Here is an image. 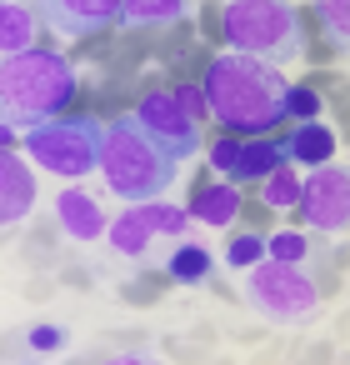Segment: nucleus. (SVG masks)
<instances>
[{"instance_id":"obj_1","label":"nucleus","mask_w":350,"mask_h":365,"mask_svg":"<svg viewBox=\"0 0 350 365\" xmlns=\"http://www.w3.org/2000/svg\"><path fill=\"white\" fill-rule=\"evenodd\" d=\"M205 106L210 120L225 135H275V125H285V91L290 81L280 76L275 61L245 56V51H225L205 66Z\"/></svg>"},{"instance_id":"obj_2","label":"nucleus","mask_w":350,"mask_h":365,"mask_svg":"<svg viewBox=\"0 0 350 365\" xmlns=\"http://www.w3.org/2000/svg\"><path fill=\"white\" fill-rule=\"evenodd\" d=\"M175 165L180 160L140 125L135 110L101 120V175L120 200H130V205L160 200L165 185L175 180Z\"/></svg>"},{"instance_id":"obj_3","label":"nucleus","mask_w":350,"mask_h":365,"mask_svg":"<svg viewBox=\"0 0 350 365\" xmlns=\"http://www.w3.org/2000/svg\"><path fill=\"white\" fill-rule=\"evenodd\" d=\"M76 101V71L61 51H21L6 56V71H0V106H6V130H36L41 120L71 110Z\"/></svg>"},{"instance_id":"obj_4","label":"nucleus","mask_w":350,"mask_h":365,"mask_svg":"<svg viewBox=\"0 0 350 365\" xmlns=\"http://www.w3.org/2000/svg\"><path fill=\"white\" fill-rule=\"evenodd\" d=\"M220 36L225 46L260 56V61H290L305 46V21L290 0H225L220 11Z\"/></svg>"},{"instance_id":"obj_5","label":"nucleus","mask_w":350,"mask_h":365,"mask_svg":"<svg viewBox=\"0 0 350 365\" xmlns=\"http://www.w3.org/2000/svg\"><path fill=\"white\" fill-rule=\"evenodd\" d=\"M26 155L61 180H81L91 170H101V120L61 110V115L41 120L36 130H26Z\"/></svg>"},{"instance_id":"obj_6","label":"nucleus","mask_w":350,"mask_h":365,"mask_svg":"<svg viewBox=\"0 0 350 365\" xmlns=\"http://www.w3.org/2000/svg\"><path fill=\"white\" fill-rule=\"evenodd\" d=\"M245 305H250L255 315H265V320L300 325V320H310V315L320 310V285H315L300 265L265 255V260H255L250 275H245Z\"/></svg>"},{"instance_id":"obj_7","label":"nucleus","mask_w":350,"mask_h":365,"mask_svg":"<svg viewBox=\"0 0 350 365\" xmlns=\"http://www.w3.org/2000/svg\"><path fill=\"white\" fill-rule=\"evenodd\" d=\"M295 220L315 235H340L350 230V165H315L300 180V200H295Z\"/></svg>"},{"instance_id":"obj_8","label":"nucleus","mask_w":350,"mask_h":365,"mask_svg":"<svg viewBox=\"0 0 350 365\" xmlns=\"http://www.w3.org/2000/svg\"><path fill=\"white\" fill-rule=\"evenodd\" d=\"M135 115H140V125H145L175 160H190V155L200 150V125L180 110L175 91H150V96L135 106Z\"/></svg>"},{"instance_id":"obj_9","label":"nucleus","mask_w":350,"mask_h":365,"mask_svg":"<svg viewBox=\"0 0 350 365\" xmlns=\"http://www.w3.org/2000/svg\"><path fill=\"white\" fill-rule=\"evenodd\" d=\"M36 11L61 36H101L125 26V0H36Z\"/></svg>"},{"instance_id":"obj_10","label":"nucleus","mask_w":350,"mask_h":365,"mask_svg":"<svg viewBox=\"0 0 350 365\" xmlns=\"http://www.w3.org/2000/svg\"><path fill=\"white\" fill-rule=\"evenodd\" d=\"M36 195H41V185H36L26 155H16V140H6V155H0V215H6V225L26 220Z\"/></svg>"},{"instance_id":"obj_11","label":"nucleus","mask_w":350,"mask_h":365,"mask_svg":"<svg viewBox=\"0 0 350 365\" xmlns=\"http://www.w3.org/2000/svg\"><path fill=\"white\" fill-rule=\"evenodd\" d=\"M185 210H190L195 220L225 230V225L240 215V190H235V180H200V185L190 190V205H185Z\"/></svg>"},{"instance_id":"obj_12","label":"nucleus","mask_w":350,"mask_h":365,"mask_svg":"<svg viewBox=\"0 0 350 365\" xmlns=\"http://www.w3.org/2000/svg\"><path fill=\"white\" fill-rule=\"evenodd\" d=\"M46 36V21L36 6H21V0H6V11H0V46L6 56H21V51H36Z\"/></svg>"},{"instance_id":"obj_13","label":"nucleus","mask_w":350,"mask_h":365,"mask_svg":"<svg viewBox=\"0 0 350 365\" xmlns=\"http://www.w3.org/2000/svg\"><path fill=\"white\" fill-rule=\"evenodd\" d=\"M275 165H285V145H280L275 135H245L230 180H235V185H255V180H265Z\"/></svg>"},{"instance_id":"obj_14","label":"nucleus","mask_w":350,"mask_h":365,"mask_svg":"<svg viewBox=\"0 0 350 365\" xmlns=\"http://www.w3.org/2000/svg\"><path fill=\"white\" fill-rule=\"evenodd\" d=\"M56 215L76 240H101L105 235V210L86 195V190H61L56 195Z\"/></svg>"},{"instance_id":"obj_15","label":"nucleus","mask_w":350,"mask_h":365,"mask_svg":"<svg viewBox=\"0 0 350 365\" xmlns=\"http://www.w3.org/2000/svg\"><path fill=\"white\" fill-rule=\"evenodd\" d=\"M280 145H285V160H290V165H325V160L335 155V135H330L325 125H315V120L290 125V135H285Z\"/></svg>"},{"instance_id":"obj_16","label":"nucleus","mask_w":350,"mask_h":365,"mask_svg":"<svg viewBox=\"0 0 350 365\" xmlns=\"http://www.w3.org/2000/svg\"><path fill=\"white\" fill-rule=\"evenodd\" d=\"M150 235H155V225L145 220V210L140 205H130V210H120L115 220H110V250L115 255H145L150 250Z\"/></svg>"},{"instance_id":"obj_17","label":"nucleus","mask_w":350,"mask_h":365,"mask_svg":"<svg viewBox=\"0 0 350 365\" xmlns=\"http://www.w3.org/2000/svg\"><path fill=\"white\" fill-rule=\"evenodd\" d=\"M315 26L335 51H350V0H315Z\"/></svg>"},{"instance_id":"obj_18","label":"nucleus","mask_w":350,"mask_h":365,"mask_svg":"<svg viewBox=\"0 0 350 365\" xmlns=\"http://www.w3.org/2000/svg\"><path fill=\"white\" fill-rule=\"evenodd\" d=\"M190 11V0H125V26H170Z\"/></svg>"},{"instance_id":"obj_19","label":"nucleus","mask_w":350,"mask_h":365,"mask_svg":"<svg viewBox=\"0 0 350 365\" xmlns=\"http://www.w3.org/2000/svg\"><path fill=\"white\" fill-rule=\"evenodd\" d=\"M295 200H300V175H295V165L285 160V165H275V170L265 175V205H270V210H295Z\"/></svg>"},{"instance_id":"obj_20","label":"nucleus","mask_w":350,"mask_h":365,"mask_svg":"<svg viewBox=\"0 0 350 365\" xmlns=\"http://www.w3.org/2000/svg\"><path fill=\"white\" fill-rule=\"evenodd\" d=\"M140 210H145V220L155 225V235L180 240V235L190 230V210H175V205H160V200H140Z\"/></svg>"},{"instance_id":"obj_21","label":"nucleus","mask_w":350,"mask_h":365,"mask_svg":"<svg viewBox=\"0 0 350 365\" xmlns=\"http://www.w3.org/2000/svg\"><path fill=\"white\" fill-rule=\"evenodd\" d=\"M175 280H205L210 275V255H205V245H175V255H170V265H165Z\"/></svg>"},{"instance_id":"obj_22","label":"nucleus","mask_w":350,"mask_h":365,"mask_svg":"<svg viewBox=\"0 0 350 365\" xmlns=\"http://www.w3.org/2000/svg\"><path fill=\"white\" fill-rule=\"evenodd\" d=\"M265 255H270V240L255 235V230H240V235L225 240V265H255V260H265Z\"/></svg>"},{"instance_id":"obj_23","label":"nucleus","mask_w":350,"mask_h":365,"mask_svg":"<svg viewBox=\"0 0 350 365\" xmlns=\"http://www.w3.org/2000/svg\"><path fill=\"white\" fill-rule=\"evenodd\" d=\"M320 115V96L310 86H290L285 91V120H315Z\"/></svg>"},{"instance_id":"obj_24","label":"nucleus","mask_w":350,"mask_h":365,"mask_svg":"<svg viewBox=\"0 0 350 365\" xmlns=\"http://www.w3.org/2000/svg\"><path fill=\"white\" fill-rule=\"evenodd\" d=\"M270 255H275V260H290V265H300V260L310 255V240H305L300 230H280V235H270Z\"/></svg>"},{"instance_id":"obj_25","label":"nucleus","mask_w":350,"mask_h":365,"mask_svg":"<svg viewBox=\"0 0 350 365\" xmlns=\"http://www.w3.org/2000/svg\"><path fill=\"white\" fill-rule=\"evenodd\" d=\"M175 101H180V110H185L195 125H205V120H210V106H205V91H200V86L180 81V86H175Z\"/></svg>"},{"instance_id":"obj_26","label":"nucleus","mask_w":350,"mask_h":365,"mask_svg":"<svg viewBox=\"0 0 350 365\" xmlns=\"http://www.w3.org/2000/svg\"><path fill=\"white\" fill-rule=\"evenodd\" d=\"M240 140L245 135H220V140H210V165L230 180V170H235V160H240Z\"/></svg>"}]
</instances>
